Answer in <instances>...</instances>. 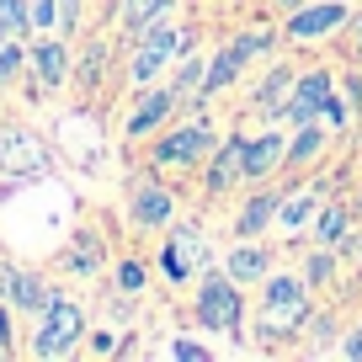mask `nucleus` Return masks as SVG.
<instances>
[{"label": "nucleus", "mask_w": 362, "mask_h": 362, "mask_svg": "<svg viewBox=\"0 0 362 362\" xmlns=\"http://www.w3.org/2000/svg\"><path fill=\"white\" fill-rule=\"evenodd\" d=\"M309 315H315V288L304 283V272L277 267L256 293V325H250V336H256L261 351H283L293 336H304Z\"/></svg>", "instance_id": "f257e3e1"}, {"label": "nucleus", "mask_w": 362, "mask_h": 362, "mask_svg": "<svg viewBox=\"0 0 362 362\" xmlns=\"http://www.w3.org/2000/svg\"><path fill=\"white\" fill-rule=\"evenodd\" d=\"M128 64H123V86L128 96H139V90L160 86V80L170 75V64H176L187 48H197V33L192 27H181V22H155L144 27L139 37H128Z\"/></svg>", "instance_id": "f03ea898"}, {"label": "nucleus", "mask_w": 362, "mask_h": 362, "mask_svg": "<svg viewBox=\"0 0 362 362\" xmlns=\"http://www.w3.org/2000/svg\"><path fill=\"white\" fill-rule=\"evenodd\" d=\"M218 123H214V112L208 107H192L187 117H176L170 128H160L155 139H149V155H144V165L149 170H197L208 155H214V144H218Z\"/></svg>", "instance_id": "7ed1b4c3"}, {"label": "nucleus", "mask_w": 362, "mask_h": 362, "mask_svg": "<svg viewBox=\"0 0 362 362\" xmlns=\"http://www.w3.org/2000/svg\"><path fill=\"white\" fill-rule=\"evenodd\" d=\"M86 330H90V320H86V304H75L69 293H59L54 304H48L43 315H37L33 336H27V357H37V362L75 357V351L86 346Z\"/></svg>", "instance_id": "20e7f679"}, {"label": "nucleus", "mask_w": 362, "mask_h": 362, "mask_svg": "<svg viewBox=\"0 0 362 362\" xmlns=\"http://www.w3.org/2000/svg\"><path fill=\"white\" fill-rule=\"evenodd\" d=\"M192 320L214 336L245 341V283H235L229 272H203L192 293Z\"/></svg>", "instance_id": "39448f33"}, {"label": "nucleus", "mask_w": 362, "mask_h": 362, "mask_svg": "<svg viewBox=\"0 0 362 362\" xmlns=\"http://www.w3.org/2000/svg\"><path fill=\"white\" fill-rule=\"evenodd\" d=\"M351 11H357V0H309L298 11L277 16V33H283V48H320L330 37L346 33Z\"/></svg>", "instance_id": "423d86ee"}, {"label": "nucleus", "mask_w": 362, "mask_h": 362, "mask_svg": "<svg viewBox=\"0 0 362 362\" xmlns=\"http://www.w3.org/2000/svg\"><path fill=\"white\" fill-rule=\"evenodd\" d=\"M43 170H54V149L43 144V134H33L27 123H0V176H6V187H22Z\"/></svg>", "instance_id": "0eeeda50"}, {"label": "nucleus", "mask_w": 362, "mask_h": 362, "mask_svg": "<svg viewBox=\"0 0 362 362\" xmlns=\"http://www.w3.org/2000/svg\"><path fill=\"white\" fill-rule=\"evenodd\" d=\"M69 69H75V43L59 33L27 37V80H33V96H59L69 86Z\"/></svg>", "instance_id": "6e6552de"}, {"label": "nucleus", "mask_w": 362, "mask_h": 362, "mask_svg": "<svg viewBox=\"0 0 362 362\" xmlns=\"http://www.w3.org/2000/svg\"><path fill=\"white\" fill-rule=\"evenodd\" d=\"M128 224L144 229V235H160V229L176 224V192L160 181V170H144L128 187Z\"/></svg>", "instance_id": "1a4fd4ad"}, {"label": "nucleus", "mask_w": 362, "mask_h": 362, "mask_svg": "<svg viewBox=\"0 0 362 362\" xmlns=\"http://www.w3.org/2000/svg\"><path fill=\"white\" fill-rule=\"evenodd\" d=\"M336 96V69L330 64H309V69H298V80H293V96H288V107H283V117L277 123L293 134V128H309V123H320V107Z\"/></svg>", "instance_id": "9d476101"}, {"label": "nucleus", "mask_w": 362, "mask_h": 362, "mask_svg": "<svg viewBox=\"0 0 362 362\" xmlns=\"http://www.w3.org/2000/svg\"><path fill=\"white\" fill-rule=\"evenodd\" d=\"M176 117H181V96L160 80V86H149V90L134 96V112L123 117V139L128 144H149V139H155L160 128H170Z\"/></svg>", "instance_id": "9b49d317"}, {"label": "nucleus", "mask_w": 362, "mask_h": 362, "mask_svg": "<svg viewBox=\"0 0 362 362\" xmlns=\"http://www.w3.org/2000/svg\"><path fill=\"white\" fill-rule=\"evenodd\" d=\"M59 293H64V288L48 283L37 267H22V261H0V298H6L16 315H33V320H37Z\"/></svg>", "instance_id": "f8f14e48"}, {"label": "nucleus", "mask_w": 362, "mask_h": 362, "mask_svg": "<svg viewBox=\"0 0 362 362\" xmlns=\"http://www.w3.org/2000/svg\"><path fill=\"white\" fill-rule=\"evenodd\" d=\"M112 59H117V37L107 33H80L75 37V69H69V86L80 90V96H96V90L112 80Z\"/></svg>", "instance_id": "ddd939ff"}, {"label": "nucleus", "mask_w": 362, "mask_h": 362, "mask_svg": "<svg viewBox=\"0 0 362 362\" xmlns=\"http://www.w3.org/2000/svg\"><path fill=\"white\" fill-rule=\"evenodd\" d=\"M245 128H235V134H224L214 144V155L203 160V197H224L240 187V176H245Z\"/></svg>", "instance_id": "4468645a"}, {"label": "nucleus", "mask_w": 362, "mask_h": 362, "mask_svg": "<svg viewBox=\"0 0 362 362\" xmlns=\"http://www.w3.org/2000/svg\"><path fill=\"white\" fill-rule=\"evenodd\" d=\"M283 155H288V128H261V134L245 139V176L240 187H261V181L283 176Z\"/></svg>", "instance_id": "2eb2a0df"}, {"label": "nucleus", "mask_w": 362, "mask_h": 362, "mask_svg": "<svg viewBox=\"0 0 362 362\" xmlns=\"http://www.w3.org/2000/svg\"><path fill=\"white\" fill-rule=\"evenodd\" d=\"M277 203H283V187H272V181H261V187H250L245 203L235 208V240H261L272 235V218H277Z\"/></svg>", "instance_id": "dca6fc26"}, {"label": "nucleus", "mask_w": 362, "mask_h": 362, "mask_svg": "<svg viewBox=\"0 0 362 362\" xmlns=\"http://www.w3.org/2000/svg\"><path fill=\"white\" fill-rule=\"evenodd\" d=\"M293 80H298V64L293 59H277V64L256 80V90H250V112L267 117V123H277L283 107H288V96H293Z\"/></svg>", "instance_id": "f3484780"}, {"label": "nucleus", "mask_w": 362, "mask_h": 362, "mask_svg": "<svg viewBox=\"0 0 362 362\" xmlns=\"http://www.w3.org/2000/svg\"><path fill=\"white\" fill-rule=\"evenodd\" d=\"M176 11H181V0H112L107 16H112V33L128 43L155 22H176Z\"/></svg>", "instance_id": "a211bd4d"}, {"label": "nucleus", "mask_w": 362, "mask_h": 362, "mask_svg": "<svg viewBox=\"0 0 362 362\" xmlns=\"http://www.w3.org/2000/svg\"><path fill=\"white\" fill-rule=\"evenodd\" d=\"M224 272L245 288H261L272 272H277V250L261 245V240H235V245L224 250Z\"/></svg>", "instance_id": "6ab92c4d"}, {"label": "nucleus", "mask_w": 362, "mask_h": 362, "mask_svg": "<svg viewBox=\"0 0 362 362\" xmlns=\"http://www.w3.org/2000/svg\"><path fill=\"white\" fill-rule=\"evenodd\" d=\"M54 261H59V272H69V277H96V272L107 267V240L96 235V229H80Z\"/></svg>", "instance_id": "aec40b11"}, {"label": "nucleus", "mask_w": 362, "mask_h": 362, "mask_svg": "<svg viewBox=\"0 0 362 362\" xmlns=\"http://www.w3.org/2000/svg\"><path fill=\"white\" fill-rule=\"evenodd\" d=\"M315 214H320V192H315V187H298V192H283L272 229H277V235H288V240H298L309 224H315Z\"/></svg>", "instance_id": "412c9836"}, {"label": "nucleus", "mask_w": 362, "mask_h": 362, "mask_svg": "<svg viewBox=\"0 0 362 362\" xmlns=\"http://www.w3.org/2000/svg\"><path fill=\"white\" fill-rule=\"evenodd\" d=\"M330 139H336V134H330L325 123L293 128V134H288V155H283V176H293V170H309V165H315V160L330 149Z\"/></svg>", "instance_id": "4be33fe9"}, {"label": "nucleus", "mask_w": 362, "mask_h": 362, "mask_svg": "<svg viewBox=\"0 0 362 362\" xmlns=\"http://www.w3.org/2000/svg\"><path fill=\"white\" fill-rule=\"evenodd\" d=\"M203 80H208V54H203V48H187V54L170 64L165 86L181 96V107H197V96H203Z\"/></svg>", "instance_id": "5701e85b"}, {"label": "nucleus", "mask_w": 362, "mask_h": 362, "mask_svg": "<svg viewBox=\"0 0 362 362\" xmlns=\"http://www.w3.org/2000/svg\"><path fill=\"white\" fill-rule=\"evenodd\" d=\"M165 240L176 245V256L192 267V277H203V272H214V245H208V235L197 224H170Z\"/></svg>", "instance_id": "b1692460"}, {"label": "nucleus", "mask_w": 362, "mask_h": 362, "mask_svg": "<svg viewBox=\"0 0 362 362\" xmlns=\"http://www.w3.org/2000/svg\"><path fill=\"white\" fill-rule=\"evenodd\" d=\"M351 218H357L351 203H320L315 224H309V240H315V245H341V240L351 235Z\"/></svg>", "instance_id": "393cba45"}, {"label": "nucleus", "mask_w": 362, "mask_h": 362, "mask_svg": "<svg viewBox=\"0 0 362 362\" xmlns=\"http://www.w3.org/2000/svg\"><path fill=\"white\" fill-rule=\"evenodd\" d=\"M304 283L315 288H325V283H336V272H341V245H315V250H304Z\"/></svg>", "instance_id": "a878e982"}, {"label": "nucleus", "mask_w": 362, "mask_h": 362, "mask_svg": "<svg viewBox=\"0 0 362 362\" xmlns=\"http://www.w3.org/2000/svg\"><path fill=\"white\" fill-rule=\"evenodd\" d=\"M304 336H315L304 346V357H330L336 351V341H341V320L330 315V309H315V315L304 320Z\"/></svg>", "instance_id": "bb28decb"}, {"label": "nucleus", "mask_w": 362, "mask_h": 362, "mask_svg": "<svg viewBox=\"0 0 362 362\" xmlns=\"http://www.w3.org/2000/svg\"><path fill=\"white\" fill-rule=\"evenodd\" d=\"M11 37H33V11H27V0H0V43H11Z\"/></svg>", "instance_id": "cd10ccee"}, {"label": "nucleus", "mask_w": 362, "mask_h": 362, "mask_svg": "<svg viewBox=\"0 0 362 362\" xmlns=\"http://www.w3.org/2000/svg\"><path fill=\"white\" fill-rule=\"evenodd\" d=\"M112 288H117V293H144V288H149V267H144V261H139V256H117V267H112Z\"/></svg>", "instance_id": "c85d7f7f"}, {"label": "nucleus", "mask_w": 362, "mask_h": 362, "mask_svg": "<svg viewBox=\"0 0 362 362\" xmlns=\"http://www.w3.org/2000/svg\"><path fill=\"white\" fill-rule=\"evenodd\" d=\"M22 75H27V43L11 37V43H0V90H11Z\"/></svg>", "instance_id": "c756f323"}, {"label": "nucleus", "mask_w": 362, "mask_h": 362, "mask_svg": "<svg viewBox=\"0 0 362 362\" xmlns=\"http://www.w3.org/2000/svg\"><path fill=\"white\" fill-rule=\"evenodd\" d=\"M320 123H325L336 139H341V134H351V107H346V96H341V86H336V96L320 107Z\"/></svg>", "instance_id": "7c9ffc66"}, {"label": "nucleus", "mask_w": 362, "mask_h": 362, "mask_svg": "<svg viewBox=\"0 0 362 362\" xmlns=\"http://www.w3.org/2000/svg\"><path fill=\"white\" fill-rule=\"evenodd\" d=\"M86 33V0H59V37H75Z\"/></svg>", "instance_id": "2f4dec72"}, {"label": "nucleus", "mask_w": 362, "mask_h": 362, "mask_svg": "<svg viewBox=\"0 0 362 362\" xmlns=\"http://www.w3.org/2000/svg\"><path fill=\"white\" fill-rule=\"evenodd\" d=\"M27 11H33V37L59 33V0H27Z\"/></svg>", "instance_id": "473e14b6"}, {"label": "nucleus", "mask_w": 362, "mask_h": 362, "mask_svg": "<svg viewBox=\"0 0 362 362\" xmlns=\"http://www.w3.org/2000/svg\"><path fill=\"white\" fill-rule=\"evenodd\" d=\"M336 86H341V96H346V107H351V123H362V64L346 69V75H336Z\"/></svg>", "instance_id": "72a5a7b5"}, {"label": "nucleus", "mask_w": 362, "mask_h": 362, "mask_svg": "<svg viewBox=\"0 0 362 362\" xmlns=\"http://www.w3.org/2000/svg\"><path fill=\"white\" fill-rule=\"evenodd\" d=\"M16 351H22V346H16V309L0 298V362L16 357Z\"/></svg>", "instance_id": "f704fd0d"}, {"label": "nucleus", "mask_w": 362, "mask_h": 362, "mask_svg": "<svg viewBox=\"0 0 362 362\" xmlns=\"http://www.w3.org/2000/svg\"><path fill=\"white\" fill-rule=\"evenodd\" d=\"M160 272H165V277H170V283H192V267H187V261H181L176 256V245H170V240H165V245H160Z\"/></svg>", "instance_id": "c9c22d12"}, {"label": "nucleus", "mask_w": 362, "mask_h": 362, "mask_svg": "<svg viewBox=\"0 0 362 362\" xmlns=\"http://www.w3.org/2000/svg\"><path fill=\"white\" fill-rule=\"evenodd\" d=\"M86 346L96 351V357H117L123 341H117V330H86Z\"/></svg>", "instance_id": "e433bc0d"}, {"label": "nucleus", "mask_w": 362, "mask_h": 362, "mask_svg": "<svg viewBox=\"0 0 362 362\" xmlns=\"http://www.w3.org/2000/svg\"><path fill=\"white\" fill-rule=\"evenodd\" d=\"M336 357H346V362H362V320L351 330H341V341H336Z\"/></svg>", "instance_id": "4c0bfd02"}, {"label": "nucleus", "mask_w": 362, "mask_h": 362, "mask_svg": "<svg viewBox=\"0 0 362 362\" xmlns=\"http://www.w3.org/2000/svg\"><path fill=\"white\" fill-rule=\"evenodd\" d=\"M170 357H181V362H208L214 351L197 346V341H170Z\"/></svg>", "instance_id": "58836bf2"}, {"label": "nucleus", "mask_w": 362, "mask_h": 362, "mask_svg": "<svg viewBox=\"0 0 362 362\" xmlns=\"http://www.w3.org/2000/svg\"><path fill=\"white\" fill-rule=\"evenodd\" d=\"M298 6H309V0H267L272 16H288V11H298Z\"/></svg>", "instance_id": "ea45409f"}, {"label": "nucleus", "mask_w": 362, "mask_h": 362, "mask_svg": "<svg viewBox=\"0 0 362 362\" xmlns=\"http://www.w3.org/2000/svg\"><path fill=\"white\" fill-rule=\"evenodd\" d=\"M341 256H351V261H362V235H346V240H341Z\"/></svg>", "instance_id": "a19ab883"}, {"label": "nucleus", "mask_w": 362, "mask_h": 362, "mask_svg": "<svg viewBox=\"0 0 362 362\" xmlns=\"http://www.w3.org/2000/svg\"><path fill=\"white\" fill-rule=\"evenodd\" d=\"M351 59H357V64H362V37H357V43H351Z\"/></svg>", "instance_id": "79ce46f5"}]
</instances>
